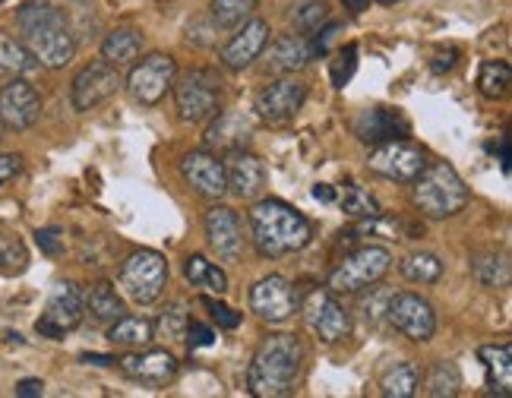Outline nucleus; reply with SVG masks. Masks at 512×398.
Masks as SVG:
<instances>
[{"mask_svg":"<svg viewBox=\"0 0 512 398\" xmlns=\"http://www.w3.org/2000/svg\"><path fill=\"white\" fill-rule=\"evenodd\" d=\"M16 23L23 29V45L32 51L38 67L61 70L76 57L70 16L57 0H29L16 10Z\"/></svg>","mask_w":512,"mask_h":398,"instance_id":"nucleus-1","label":"nucleus"},{"mask_svg":"<svg viewBox=\"0 0 512 398\" xmlns=\"http://www.w3.org/2000/svg\"><path fill=\"white\" fill-rule=\"evenodd\" d=\"M304 342L291 332L266 335L256 348L250 370H247V389L256 398H288L294 395L301 373H304Z\"/></svg>","mask_w":512,"mask_h":398,"instance_id":"nucleus-2","label":"nucleus"},{"mask_svg":"<svg viewBox=\"0 0 512 398\" xmlns=\"http://www.w3.org/2000/svg\"><path fill=\"white\" fill-rule=\"evenodd\" d=\"M253 247L263 260H282L288 253H298L313 241V225L307 218L282 203V199H260L250 209Z\"/></svg>","mask_w":512,"mask_h":398,"instance_id":"nucleus-3","label":"nucleus"},{"mask_svg":"<svg viewBox=\"0 0 512 398\" xmlns=\"http://www.w3.org/2000/svg\"><path fill=\"white\" fill-rule=\"evenodd\" d=\"M411 184H415V206L427 218H452L468 206V187L449 162L427 165Z\"/></svg>","mask_w":512,"mask_h":398,"instance_id":"nucleus-4","label":"nucleus"},{"mask_svg":"<svg viewBox=\"0 0 512 398\" xmlns=\"http://www.w3.org/2000/svg\"><path fill=\"white\" fill-rule=\"evenodd\" d=\"M389 266H392V253L386 247L367 244L361 250H354L351 256H345V260L332 269L329 291L332 294H361L370 285H380Z\"/></svg>","mask_w":512,"mask_h":398,"instance_id":"nucleus-5","label":"nucleus"},{"mask_svg":"<svg viewBox=\"0 0 512 398\" xmlns=\"http://www.w3.org/2000/svg\"><path fill=\"white\" fill-rule=\"evenodd\" d=\"M168 285V263L159 250H133L121 266V291L133 304H155Z\"/></svg>","mask_w":512,"mask_h":398,"instance_id":"nucleus-6","label":"nucleus"},{"mask_svg":"<svg viewBox=\"0 0 512 398\" xmlns=\"http://www.w3.org/2000/svg\"><path fill=\"white\" fill-rule=\"evenodd\" d=\"M174 89V102L177 114H181L184 124H206L219 114L222 105V83L206 70H193L187 73L181 83L171 86Z\"/></svg>","mask_w":512,"mask_h":398,"instance_id":"nucleus-7","label":"nucleus"},{"mask_svg":"<svg viewBox=\"0 0 512 398\" xmlns=\"http://www.w3.org/2000/svg\"><path fill=\"white\" fill-rule=\"evenodd\" d=\"M301 313H304V323L307 329L320 338L326 345H336L345 342L351 335V316L348 310L336 301V294L329 288H313L304 294V301H298Z\"/></svg>","mask_w":512,"mask_h":398,"instance_id":"nucleus-8","label":"nucleus"},{"mask_svg":"<svg viewBox=\"0 0 512 398\" xmlns=\"http://www.w3.org/2000/svg\"><path fill=\"white\" fill-rule=\"evenodd\" d=\"M386 320L392 329L402 332L408 342H418V345L430 342V338L437 335V313H433L430 301L421 294H411V291L389 297Z\"/></svg>","mask_w":512,"mask_h":398,"instance_id":"nucleus-9","label":"nucleus"},{"mask_svg":"<svg viewBox=\"0 0 512 398\" xmlns=\"http://www.w3.org/2000/svg\"><path fill=\"white\" fill-rule=\"evenodd\" d=\"M174 76H177V61L171 54H149L130 70L127 92L136 105L152 108L168 95V89L174 86Z\"/></svg>","mask_w":512,"mask_h":398,"instance_id":"nucleus-10","label":"nucleus"},{"mask_svg":"<svg viewBox=\"0 0 512 398\" xmlns=\"http://www.w3.org/2000/svg\"><path fill=\"white\" fill-rule=\"evenodd\" d=\"M367 168L373 174L386 177V181L411 184L427 168V155L421 146L408 143V139H392V143H380V146L370 149Z\"/></svg>","mask_w":512,"mask_h":398,"instance_id":"nucleus-11","label":"nucleus"},{"mask_svg":"<svg viewBox=\"0 0 512 398\" xmlns=\"http://www.w3.org/2000/svg\"><path fill=\"white\" fill-rule=\"evenodd\" d=\"M121 89H124L121 67H114L108 61H95L76 73L73 89H70V102L76 111H92Z\"/></svg>","mask_w":512,"mask_h":398,"instance_id":"nucleus-12","label":"nucleus"},{"mask_svg":"<svg viewBox=\"0 0 512 398\" xmlns=\"http://www.w3.org/2000/svg\"><path fill=\"white\" fill-rule=\"evenodd\" d=\"M83 316H86L83 291L73 282H57L51 297H48V307L42 313V320L35 323V332L45 335V338H64L67 332H73L83 323Z\"/></svg>","mask_w":512,"mask_h":398,"instance_id":"nucleus-13","label":"nucleus"},{"mask_svg":"<svg viewBox=\"0 0 512 398\" xmlns=\"http://www.w3.org/2000/svg\"><path fill=\"white\" fill-rule=\"evenodd\" d=\"M38 117H42V95H38V89L26 76H13L0 89V124L23 133L35 127Z\"/></svg>","mask_w":512,"mask_h":398,"instance_id":"nucleus-14","label":"nucleus"},{"mask_svg":"<svg viewBox=\"0 0 512 398\" xmlns=\"http://www.w3.org/2000/svg\"><path fill=\"white\" fill-rule=\"evenodd\" d=\"M250 310L266 323H285L298 310V294H294V285L282 275H269L260 278L250 288Z\"/></svg>","mask_w":512,"mask_h":398,"instance_id":"nucleus-15","label":"nucleus"},{"mask_svg":"<svg viewBox=\"0 0 512 398\" xmlns=\"http://www.w3.org/2000/svg\"><path fill=\"white\" fill-rule=\"evenodd\" d=\"M181 177L187 187L203 196V199H222L228 193V177H225V162L209 149H193L184 155L181 162Z\"/></svg>","mask_w":512,"mask_h":398,"instance_id":"nucleus-16","label":"nucleus"},{"mask_svg":"<svg viewBox=\"0 0 512 398\" xmlns=\"http://www.w3.org/2000/svg\"><path fill=\"white\" fill-rule=\"evenodd\" d=\"M304 102H307V83L285 76L279 83H269L256 95V117L266 124H285L304 108Z\"/></svg>","mask_w":512,"mask_h":398,"instance_id":"nucleus-17","label":"nucleus"},{"mask_svg":"<svg viewBox=\"0 0 512 398\" xmlns=\"http://www.w3.org/2000/svg\"><path fill=\"white\" fill-rule=\"evenodd\" d=\"M206 241L212 253L219 256L222 263H238L244 253V231H241V218L234 215L228 206H212L206 212Z\"/></svg>","mask_w":512,"mask_h":398,"instance_id":"nucleus-18","label":"nucleus"},{"mask_svg":"<svg viewBox=\"0 0 512 398\" xmlns=\"http://www.w3.org/2000/svg\"><path fill=\"white\" fill-rule=\"evenodd\" d=\"M351 130L361 143L380 146V143H392V139H408L411 124H408V117L396 108H367L354 117Z\"/></svg>","mask_w":512,"mask_h":398,"instance_id":"nucleus-19","label":"nucleus"},{"mask_svg":"<svg viewBox=\"0 0 512 398\" xmlns=\"http://www.w3.org/2000/svg\"><path fill=\"white\" fill-rule=\"evenodd\" d=\"M121 367L130 380L146 383V386H165L174 380L177 373V357L168 351H136V354H124L121 361H114Z\"/></svg>","mask_w":512,"mask_h":398,"instance_id":"nucleus-20","label":"nucleus"},{"mask_svg":"<svg viewBox=\"0 0 512 398\" xmlns=\"http://www.w3.org/2000/svg\"><path fill=\"white\" fill-rule=\"evenodd\" d=\"M225 177L228 190L241 199H256L266 187V168L263 162L247 149H231L225 158Z\"/></svg>","mask_w":512,"mask_h":398,"instance_id":"nucleus-21","label":"nucleus"},{"mask_svg":"<svg viewBox=\"0 0 512 398\" xmlns=\"http://www.w3.org/2000/svg\"><path fill=\"white\" fill-rule=\"evenodd\" d=\"M269 35H272V29L266 19H250V23L222 48V64L228 70H247L269 45Z\"/></svg>","mask_w":512,"mask_h":398,"instance_id":"nucleus-22","label":"nucleus"},{"mask_svg":"<svg viewBox=\"0 0 512 398\" xmlns=\"http://www.w3.org/2000/svg\"><path fill=\"white\" fill-rule=\"evenodd\" d=\"M256 130V121L244 111H225V114H215L212 124L206 130V146L209 149H222V152H231V149H244L250 143V136Z\"/></svg>","mask_w":512,"mask_h":398,"instance_id":"nucleus-23","label":"nucleus"},{"mask_svg":"<svg viewBox=\"0 0 512 398\" xmlns=\"http://www.w3.org/2000/svg\"><path fill=\"white\" fill-rule=\"evenodd\" d=\"M481 364H484V380H487V392L509 398L512 395V345H484L478 351Z\"/></svg>","mask_w":512,"mask_h":398,"instance_id":"nucleus-24","label":"nucleus"},{"mask_svg":"<svg viewBox=\"0 0 512 398\" xmlns=\"http://www.w3.org/2000/svg\"><path fill=\"white\" fill-rule=\"evenodd\" d=\"M310 57H313V48L304 35H279L266 54V70L294 73V70H304L310 64Z\"/></svg>","mask_w":512,"mask_h":398,"instance_id":"nucleus-25","label":"nucleus"},{"mask_svg":"<svg viewBox=\"0 0 512 398\" xmlns=\"http://www.w3.org/2000/svg\"><path fill=\"white\" fill-rule=\"evenodd\" d=\"M83 307L92 316V323H114L127 313L124 310V297L117 294V288L111 282H95L86 294H83Z\"/></svg>","mask_w":512,"mask_h":398,"instance_id":"nucleus-26","label":"nucleus"},{"mask_svg":"<svg viewBox=\"0 0 512 398\" xmlns=\"http://www.w3.org/2000/svg\"><path fill=\"white\" fill-rule=\"evenodd\" d=\"M108 338L111 345H121V348H149L152 338H155V323L146 320V316H121L108 326Z\"/></svg>","mask_w":512,"mask_h":398,"instance_id":"nucleus-27","label":"nucleus"},{"mask_svg":"<svg viewBox=\"0 0 512 398\" xmlns=\"http://www.w3.org/2000/svg\"><path fill=\"white\" fill-rule=\"evenodd\" d=\"M421 386V367L415 361H399L380 376V392L386 398H411Z\"/></svg>","mask_w":512,"mask_h":398,"instance_id":"nucleus-28","label":"nucleus"},{"mask_svg":"<svg viewBox=\"0 0 512 398\" xmlns=\"http://www.w3.org/2000/svg\"><path fill=\"white\" fill-rule=\"evenodd\" d=\"M143 51V35L136 29H114L105 45H102V57L114 67H130Z\"/></svg>","mask_w":512,"mask_h":398,"instance_id":"nucleus-29","label":"nucleus"},{"mask_svg":"<svg viewBox=\"0 0 512 398\" xmlns=\"http://www.w3.org/2000/svg\"><path fill=\"white\" fill-rule=\"evenodd\" d=\"M184 278L193 288L212 291V294H219V297L228 291V275L219 266H212L206 256H200V253H193V256H187V260H184Z\"/></svg>","mask_w":512,"mask_h":398,"instance_id":"nucleus-30","label":"nucleus"},{"mask_svg":"<svg viewBox=\"0 0 512 398\" xmlns=\"http://www.w3.org/2000/svg\"><path fill=\"white\" fill-rule=\"evenodd\" d=\"M38 70V61L32 57V51L19 42V38L0 32V76H29Z\"/></svg>","mask_w":512,"mask_h":398,"instance_id":"nucleus-31","label":"nucleus"},{"mask_svg":"<svg viewBox=\"0 0 512 398\" xmlns=\"http://www.w3.org/2000/svg\"><path fill=\"white\" fill-rule=\"evenodd\" d=\"M471 272H475L481 288L497 291V288H506L509 285V263H506L503 253H494V250L478 253L475 260H471Z\"/></svg>","mask_w":512,"mask_h":398,"instance_id":"nucleus-32","label":"nucleus"},{"mask_svg":"<svg viewBox=\"0 0 512 398\" xmlns=\"http://www.w3.org/2000/svg\"><path fill=\"white\" fill-rule=\"evenodd\" d=\"M402 275L408 278L411 285H437L443 278V263L437 253H408L402 260Z\"/></svg>","mask_w":512,"mask_h":398,"instance_id":"nucleus-33","label":"nucleus"},{"mask_svg":"<svg viewBox=\"0 0 512 398\" xmlns=\"http://www.w3.org/2000/svg\"><path fill=\"white\" fill-rule=\"evenodd\" d=\"M29 269V247L13 231H0V275L16 278Z\"/></svg>","mask_w":512,"mask_h":398,"instance_id":"nucleus-34","label":"nucleus"},{"mask_svg":"<svg viewBox=\"0 0 512 398\" xmlns=\"http://www.w3.org/2000/svg\"><path fill=\"white\" fill-rule=\"evenodd\" d=\"M512 86V70L506 61H484L481 64V76H478V89L484 98L490 102H497V98H506Z\"/></svg>","mask_w":512,"mask_h":398,"instance_id":"nucleus-35","label":"nucleus"},{"mask_svg":"<svg viewBox=\"0 0 512 398\" xmlns=\"http://www.w3.org/2000/svg\"><path fill=\"white\" fill-rule=\"evenodd\" d=\"M462 389V373L459 367L452 364V361H440V364H433L430 376H427V395L430 398H456Z\"/></svg>","mask_w":512,"mask_h":398,"instance_id":"nucleus-36","label":"nucleus"},{"mask_svg":"<svg viewBox=\"0 0 512 398\" xmlns=\"http://www.w3.org/2000/svg\"><path fill=\"white\" fill-rule=\"evenodd\" d=\"M256 4L260 0H212V19L222 29H234L256 13Z\"/></svg>","mask_w":512,"mask_h":398,"instance_id":"nucleus-37","label":"nucleus"},{"mask_svg":"<svg viewBox=\"0 0 512 398\" xmlns=\"http://www.w3.org/2000/svg\"><path fill=\"white\" fill-rule=\"evenodd\" d=\"M342 212H348L351 218H370V215H380V203L370 190L348 184L342 193Z\"/></svg>","mask_w":512,"mask_h":398,"instance_id":"nucleus-38","label":"nucleus"},{"mask_svg":"<svg viewBox=\"0 0 512 398\" xmlns=\"http://www.w3.org/2000/svg\"><path fill=\"white\" fill-rule=\"evenodd\" d=\"M329 19V4L326 0H307L304 7L294 10V29L301 35H313L320 32V26Z\"/></svg>","mask_w":512,"mask_h":398,"instance_id":"nucleus-39","label":"nucleus"},{"mask_svg":"<svg viewBox=\"0 0 512 398\" xmlns=\"http://www.w3.org/2000/svg\"><path fill=\"white\" fill-rule=\"evenodd\" d=\"M354 70H358V45H345L342 51H336V57H332V64H329L332 86L345 89L348 79L354 76Z\"/></svg>","mask_w":512,"mask_h":398,"instance_id":"nucleus-40","label":"nucleus"},{"mask_svg":"<svg viewBox=\"0 0 512 398\" xmlns=\"http://www.w3.org/2000/svg\"><path fill=\"white\" fill-rule=\"evenodd\" d=\"M187 316H184V307H168L162 316H159V323H155V332H159V338H168V342H184V335H187Z\"/></svg>","mask_w":512,"mask_h":398,"instance_id":"nucleus-41","label":"nucleus"},{"mask_svg":"<svg viewBox=\"0 0 512 398\" xmlns=\"http://www.w3.org/2000/svg\"><path fill=\"white\" fill-rule=\"evenodd\" d=\"M203 307L209 310V316L215 323H219L222 329H238L241 326V313H234L228 304H222L219 297H203Z\"/></svg>","mask_w":512,"mask_h":398,"instance_id":"nucleus-42","label":"nucleus"},{"mask_svg":"<svg viewBox=\"0 0 512 398\" xmlns=\"http://www.w3.org/2000/svg\"><path fill=\"white\" fill-rule=\"evenodd\" d=\"M35 244L45 256H61L64 253V231L61 228H38Z\"/></svg>","mask_w":512,"mask_h":398,"instance_id":"nucleus-43","label":"nucleus"},{"mask_svg":"<svg viewBox=\"0 0 512 398\" xmlns=\"http://www.w3.org/2000/svg\"><path fill=\"white\" fill-rule=\"evenodd\" d=\"M19 171H23V155H16V152L0 155V190H4Z\"/></svg>","mask_w":512,"mask_h":398,"instance_id":"nucleus-44","label":"nucleus"},{"mask_svg":"<svg viewBox=\"0 0 512 398\" xmlns=\"http://www.w3.org/2000/svg\"><path fill=\"white\" fill-rule=\"evenodd\" d=\"M187 342H190V348H209L212 342H215V332L206 326V323H187Z\"/></svg>","mask_w":512,"mask_h":398,"instance_id":"nucleus-45","label":"nucleus"},{"mask_svg":"<svg viewBox=\"0 0 512 398\" xmlns=\"http://www.w3.org/2000/svg\"><path fill=\"white\" fill-rule=\"evenodd\" d=\"M342 35V26L339 23H329L326 29H320V38H317V42H313L310 48H313V54H329V48H332V42H336V38Z\"/></svg>","mask_w":512,"mask_h":398,"instance_id":"nucleus-46","label":"nucleus"},{"mask_svg":"<svg viewBox=\"0 0 512 398\" xmlns=\"http://www.w3.org/2000/svg\"><path fill=\"white\" fill-rule=\"evenodd\" d=\"M456 57H459L456 48L440 51L437 57H433V73H446V70H452V67H456Z\"/></svg>","mask_w":512,"mask_h":398,"instance_id":"nucleus-47","label":"nucleus"},{"mask_svg":"<svg viewBox=\"0 0 512 398\" xmlns=\"http://www.w3.org/2000/svg\"><path fill=\"white\" fill-rule=\"evenodd\" d=\"M45 392V383L42 380H19L16 383V395L19 398H38Z\"/></svg>","mask_w":512,"mask_h":398,"instance_id":"nucleus-48","label":"nucleus"},{"mask_svg":"<svg viewBox=\"0 0 512 398\" xmlns=\"http://www.w3.org/2000/svg\"><path fill=\"white\" fill-rule=\"evenodd\" d=\"M187 38H190V42H196V45L209 48V45H212V29H206V26H200V23H193V26L187 29Z\"/></svg>","mask_w":512,"mask_h":398,"instance_id":"nucleus-49","label":"nucleus"},{"mask_svg":"<svg viewBox=\"0 0 512 398\" xmlns=\"http://www.w3.org/2000/svg\"><path fill=\"white\" fill-rule=\"evenodd\" d=\"M80 361H83V364H95V367H111V364H114V357H108V354H83Z\"/></svg>","mask_w":512,"mask_h":398,"instance_id":"nucleus-50","label":"nucleus"},{"mask_svg":"<svg viewBox=\"0 0 512 398\" xmlns=\"http://www.w3.org/2000/svg\"><path fill=\"white\" fill-rule=\"evenodd\" d=\"M313 196H317L320 203H332V199H336V193H332L329 184H317V187H313Z\"/></svg>","mask_w":512,"mask_h":398,"instance_id":"nucleus-51","label":"nucleus"},{"mask_svg":"<svg viewBox=\"0 0 512 398\" xmlns=\"http://www.w3.org/2000/svg\"><path fill=\"white\" fill-rule=\"evenodd\" d=\"M367 4H370V0H345V7H348V10H354V13L367 10Z\"/></svg>","mask_w":512,"mask_h":398,"instance_id":"nucleus-52","label":"nucleus"},{"mask_svg":"<svg viewBox=\"0 0 512 398\" xmlns=\"http://www.w3.org/2000/svg\"><path fill=\"white\" fill-rule=\"evenodd\" d=\"M0 136H4V124H0Z\"/></svg>","mask_w":512,"mask_h":398,"instance_id":"nucleus-53","label":"nucleus"},{"mask_svg":"<svg viewBox=\"0 0 512 398\" xmlns=\"http://www.w3.org/2000/svg\"><path fill=\"white\" fill-rule=\"evenodd\" d=\"M383 4H392V0H383Z\"/></svg>","mask_w":512,"mask_h":398,"instance_id":"nucleus-54","label":"nucleus"},{"mask_svg":"<svg viewBox=\"0 0 512 398\" xmlns=\"http://www.w3.org/2000/svg\"><path fill=\"white\" fill-rule=\"evenodd\" d=\"M0 4H4V0H0Z\"/></svg>","mask_w":512,"mask_h":398,"instance_id":"nucleus-55","label":"nucleus"}]
</instances>
